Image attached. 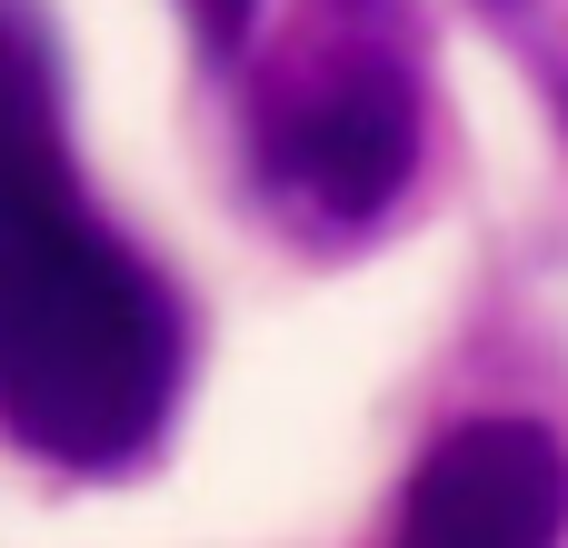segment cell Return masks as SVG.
Here are the masks:
<instances>
[{
	"mask_svg": "<svg viewBox=\"0 0 568 548\" xmlns=\"http://www.w3.org/2000/svg\"><path fill=\"white\" fill-rule=\"evenodd\" d=\"M180 379V290L80 190L60 30L40 0H0V429L50 469L110 479L160 449Z\"/></svg>",
	"mask_w": 568,
	"mask_h": 548,
	"instance_id": "cell-1",
	"label": "cell"
},
{
	"mask_svg": "<svg viewBox=\"0 0 568 548\" xmlns=\"http://www.w3.org/2000/svg\"><path fill=\"white\" fill-rule=\"evenodd\" d=\"M419 170V60L399 0H310L250 100V190L280 230L349 250Z\"/></svg>",
	"mask_w": 568,
	"mask_h": 548,
	"instance_id": "cell-2",
	"label": "cell"
},
{
	"mask_svg": "<svg viewBox=\"0 0 568 548\" xmlns=\"http://www.w3.org/2000/svg\"><path fill=\"white\" fill-rule=\"evenodd\" d=\"M559 539H568V449L539 419H469L419 459L389 548H559Z\"/></svg>",
	"mask_w": 568,
	"mask_h": 548,
	"instance_id": "cell-3",
	"label": "cell"
},
{
	"mask_svg": "<svg viewBox=\"0 0 568 548\" xmlns=\"http://www.w3.org/2000/svg\"><path fill=\"white\" fill-rule=\"evenodd\" d=\"M190 30H200V60L210 70H240L250 60V30H260V0H180Z\"/></svg>",
	"mask_w": 568,
	"mask_h": 548,
	"instance_id": "cell-4",
	"label": "cell"
},
{
	"mask_svg": "<svg viewBox=\"0 0 568 548\" xmlns=\"http://www.w3.org/2000/svg\"><path fill=\"white\" fill-rule=\"evenodd\" d=\"M559 100H568V90H559Z\"/></svg>",
	"mask_w": 568,
	"mask_h": 548,
	"instance_id": "cell-5",
	"label": "cell"
}]
</instances>
